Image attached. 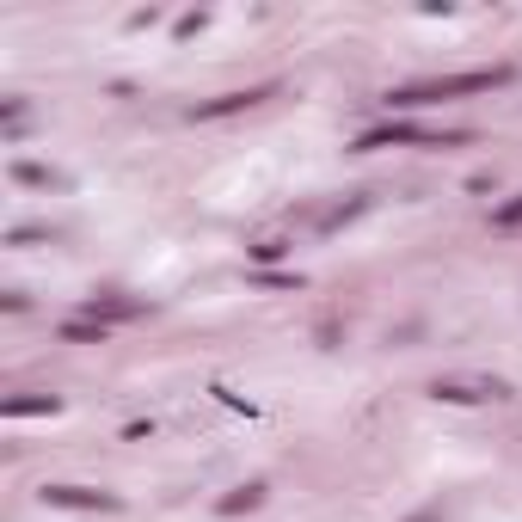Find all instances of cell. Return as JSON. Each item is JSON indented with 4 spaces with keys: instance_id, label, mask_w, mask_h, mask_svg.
<instances>
[{
    "instance_id": "obj_1",
    "label": "cell",
    "mask_w": 522,
    "mask_h": 522,
    "mask_svg": "<svg viewBox=\"0 0 522 522\" xmlns=\"http://www.w3.org/2000/svg\"><path fill=\"white\" fill-rule=\"evenodd\" d=\"M504 74H461V80H437V86H412L394 105H424V99H443V93H480V86H498Z\"/></svg>"
}]
</instances>
